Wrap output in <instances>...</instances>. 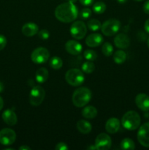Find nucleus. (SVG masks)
I'll return each instance as SVG.
<instances>
[{"mask_svg": "<svg viewBox=\"0 0 149 150\" xmlns=\"http://www.w3.org/2000/svg\"><path fill=\"white\" fill-rule=\"evenodd\" d=\"M81 68L83 73H86V74H90L94 71L95 65L91 61H87L82 64Z\"/></svg>", "mask_w": 149, "mask_h": 150, "instance_id": "27", "label": "nucleus"}, {"mask_svg": "<svg viewBox=\"0 0 149 150\" xmlns=\"http://www.w3.org/2000/svg\"><path fill=\"white\" fill-rule=\"evenodd\" d=\"M92 9L96 14H102L106 10V4L102 1H97L93 4Z\"/></svg>", "mask_w": 149, "mask_h": 150, "instance_id": "28", "label": "nucleus"}, {"mask_svg": "<svg viewBox=\"0 0 149 150\" xmlns=\"http://www.w3.org/2000/svg\"><path fill=\"white\" fill-rule=\"evenodd\" d=\"M91 96V92L89 88L84 86L79 87L73 92L72 97V103L77 108L84 107L90 102Z\"/></svg>", "mask_w": 149, "mask_h": 150, "instance_id": "2", "label": "nucleus"}, {"mask_svg": "<svg viewBox=\"0 0 149 150\" xmlns=\"http://www.w3.org/2000/svg\"><path fill=\"white\" fill-rule=\"evenodd\" d=\"M135 104L141 111H149V96L144 93L138 94L135 98Z\"/></svg>", "mask_w": 149, "mask_h": 150, "instance_id": "13", "label": "nucleus"}, {"mask_svg": "<svg viewBox=\"0 0 149 150\" xmlns=\"http://www.w3.org/2000/svg\"><path fill=\"white\" fill-rule=\"evenodd\" d=\"M3 90H4V85H3V83L0 81V93L2 92Z\"/></svg>", "mask_w": 149, "mask_h": 150, "instance_id": "39", "label": "nucleus"}, {"mask_svg": "<svg viewBox=\"0 0 149 150\" xmlns=\"http://www.w3.org/2000/svg\"><path fill=\"white\" fill-rule=\"evenodd\" d=\"M118 1V3H120V4H124V3H126L127 1V0H117Z\"/></svg>", "mask_w": 149, "mask_h": 150, "instance_id": "40", "label": "nucleus"}, {"mask_svg": "<svg viewBox=\"0 0 149 150\" xmlns=\"http://www.w3.org/2000/svg\"><path fill=\"white\" fill-rule=\"evenodd\" d=\"M83 57L88 61L93 62L96 59V58H97V54L93 50L88 49L84 51V53H83Z\"/></svg>", "mask_w": 149, "mask_h": 150, "instance_id": "29", "label": "nucleus"}, {"mask_svg": "<svg viewBox=\"0 0 149 150\" xmlns=\"http://www.w3.org/2000/svg\"><path fill=\"white\" fill-rule=\"evenodd\" d=\"M79 1L84 6H90L93 2V0H79Z\"/></svg>", "mask_w": 149, "mask_h": 150, "instance_id": "35", "label": "nucleus"}, {"mask_svg": "<svg viewBox=\"0 0 149 150\" xmlns=\"http://www.w3.org/2000/svg\"><path fill=\"white\" fill-rule=\"evenodd\" d=\"M16 140V133L10 128H4L0 131V144L4 146L12 145Z\"/></svg>", "mask_w": 149, "mask_h": 150, "instance_id": "9", "label": "nucleus"}, {"mask_svg": "<svg viewBox=\"0 0 149 150\" xmlns=\"http://www.w3.org/2000/svg\"><path fill=\"white\" fill-rule=\"evenodd\" d=\"M137 140L144 147H149V122H145L140 126L137 132Z\"/></svg>", "mask_w": 149, "mask_h": 150, "instance_id": "11", "label": "nucleus"}, {"mask_svg": "<svg viewBox=\"0 0 149 150\" xmlns=\"http://www.w3.org/2000/svg\"><path fill=\"white\" fill-rule=\"evenodd\" d=\"M77 129L82 134H89L92 130V125L86 120H79L77 122Z\"/></svg>", "mask_w": 149, "mask_h": 150, "instance_id": "19", "label": "nucleus"}, {"mask_svg": "<svg viewBox=\"0 0 149 150\" xmlns=\"http://www.w3.org/2000/svg\"><path fill=\"white\" fill-rule=\"evenodd\" d=\"M38 37L40 38L42 40H46L48 38H50V32L49 31L47 30V29H41L39 32H38L37 33Z\"/></svg>", "mask_w": 149, "mask_h": 150, "instance_id": "30", "label": "nucleus"}, {"mask_svg": "<svg viewBox=\"0 0 149 150\" xmlns=\"http://www.w3.org/2000/svg\"><path fill=\"white\" fill-rule=\"evenodd\" d=\"M114 44L117 48L125 49L130 45V39L128 35L126 34H118L114 38Z\"/></svg>", "mask_w": 149, "mask_h": 150, "instance_id": "14", "label": "nucleus"}, {"mask_svg": "<svg viewBox=\"0 0 149 150\" xmlns=\"http://www.w3.org/2000/svg\"><path fill=\"white\" fill-rule=\"evenodd\" d=\"M68 149L69 146H67V144L64 143V142H59L55 146L56 150H67Z\"/></svg>", "mask_w": 149, "mask_h": 150, "instance_id": "33", "label": "nucleus"}, {"mask_svg": "<svg viewBox=\"0 0 149 150\" xmlns=\"http://www.w3.org/2000/svg\"><path fill=\"white\" fill-rule=\"evenodd\" d=\"M121 127V122L118 119L112 117L110 118L105 123V130L110 134L116 133Z\"/></svg>", "mask_w": 149, "mask_h": 150, "instance_id": "16", "label": "nucleus"}, {"mask_svg": "<svg viewBox=\"0 0 149 150\" xmlns=\"http://www.w3.org/2000/svg\"><path fill=\"white\" fill-rule=\"evenodd\" d=\"M65 80L70 86H78L84 82L85 76L82 70L77 68H72L66 73Z\"/></svg>", "mask_w": 149, "mask_h": 150, "instance_id": "4", "label": "nucleus"}, {"mask_svg": "<svg viewBox=\"0 0 149 150\" xmlns=\"http://www.w3.org/2000/svg\"><path fill=\"white\" fill-rule=\"evenodd\" d=\"M21 32L26 37H32L37 35L39 32V26L34 23L29 22L22 26Z\"/></svg>", "mask_w": 149, "mask_h": 150, "instance_id": "17", "label": "nucleus"}, {"mask_svg": "<svg viewBox=\"0 0 149 150\" xmlns=\"http://www.w3.org/2000/svg\"><path fill=\"white\" fill-rule=\"evenodd\" d=\"M81 114L84 118L88 119V120H91V119L95 118L97 116L98 111L94 106L88 105V106L83 108V109L81 111Z\"/></svg>", "mask_w": 149, "mask_h": 150, "instance_id": "20", "label": "nucleus"}, {"mask_svg": "<svg viewBox=\"0 0 149 150\" xmlns=\"http://www.w3.org/2000/svg\"><path fill=\"white\" fill-rule=\"evenodd\" d=\"M144 28H145V30L147 33L149 34V18L146 20V21L145 22V24H144Z\"/></svg>", "mask_w": 149, "mask_h": 150, "instance_id": "36", "label": "nucleus"}, {"mask_svg": "<svg viewBox=\"0 0 149 150\" xmlns=\"http://www.w3.org/2000/svg\"><path fill=\"white\" fill-rule=\"evenodd\" d=\"M143 9V11H144L145 13L149 15V0H147V1L144 3Z\"/></svg>", "mask_w": 149, "mask_h": 150, "instance_id": "34", "label": "nucleus"}, {"mask_svg": "<svg viewBox=\"0 0 149 150\" xmlns=\"http://www.w3.org/2000/svg\"><path fill=\"white\" fill-rule=\"evenodd\" d=\"M70 35L76 40H82L87 33V27L85 23L81 21H74L70 26Z\"/></svg>", "mask_w": 149, "mask_h": 150, "instance_id": "7", "label": "nucleus"}, {"mask_svg": "<svg viewBox=\"0 0 149 150\" xmlns=\"http://www.w3.org/2000/svg\"><path fill=\"white\" fill-rule=\"evenodd\" d=\"M94 145L98 150H108L111 147L112 140L109 135L102 133L96 136Z\"/></svg>", "mask_w": 149, "mask_h": 150, "instance_id": "10", "label": "nucleus"}, {"mask_svg": "<svg viewBox=\"0 0 149 150\" xmlns=\"http://www.w3.org/2000/svg\"><path fill=\"white\" fill-rule=\"evenodd\" d=\"M19 149L20 150H31V147L29 146H26V145H23V146H21L19 147Z\"/></svg>", "mask_w": 149, "mask_h": 150, "instance_id": "37", "label": "nucleus"}, {"mask_svg": "<svg viewBox=\"0 0 149 150\" xmlns=\"http://www.w3.org/2000/svg\"><path fill=\"white\" fill-rule=\"evenodd\" d=\"M50 66L53 70H59L63 66V61L60 57L54 56L50 60Z\"/></svg>", "mask_w": 149, "mask_h": 150, "instance_id": "24", "label": "nucleus"}, {"mask_svg": "<svg viewBox=\"0 0 149 150\" xmlns=\"http://www.w3.org/2000/svg\"><path fill=\"white\" fill-rule=\"evenodd\" d=\"M103 43V37L99 33H92L86 39V44L89 47L96 48Z\"/></svg>", "mask_w": 149, "mask_h": 150, "instance_id": "15", "label": "nucleus"}, {"mask_svg": "<svg viewBox=\"0 0 149 150\" xmlns=\"http://www.w3.org/2000/svg\"><path fill=\"white\" fill-rule=\"evenodd\" d=\"M141 123L140 116L135 111H129L124 114L121 119V125L128 130H134L138 128Z\"/></svg>", "mask_w": 149, "mask_h": 150, "instance_id": "3", "label": "nucleus"}, {"mask_svg": "<svg viewBox=\"0 0 149 150\" xmlns=\"http://www.w3.org/2000/svg\"><path fill=\"white\" fill-rule=\"evenodd\" d=\"M91 15V10L89 8H83L82 9L80 13V16L82 19H87Z\"/></svg>", "mask_w": 149, "mask_h": 150, "instance_id": "31", "label": "nucleus"}, {"mask_svg": "<svg viewBox=\"0 0 149 150\" xmlns=\"http://www.w3.org/2000/svg\"><path fill=\"white\" fill-rule=\"evenodd\" d=\"M147 45H148V48H149V38L147 40Z\"/></svg>", "mask_w": 149, "mask_h": 150, "instance_id": "42", "label": "nucleus"}, {"mask_svg": "<svg viewBox=\"0 0 149 150\" xmlns=\"http://www.w3.org/2000/svg\"><path fill=\"white\" fill-rule=\"evenodd\" d=\"M2 120L4 122L10 126L16 125L18 122V117L15 113L11 109H7L2 113Z\"/></svg>", "mask_w": 149, "mask_h": 150, "instance_id": "18", "label": "nucleus"}, {"mask_svg": "<svg viewBox=\"0 0 149 150\" xmlns=\"http://www.w3.org/2000/svg\"><path fill=\"white\" fill-rule=\"evenodd\" d=\"M3 106H4V101H3V99L2 98L0 97V111H1V109H2Z\"/></svg>", "mask_w": 149, "mask_h": 150, "instance_id": "38", "label": "nucleus"}, {"mask_svg": "<svg viewBox=\"0 0 149 150\" xmlns=\"http://www.w3.org/2000/svg\"><path fill=\"white\" fill-rule=\"evenodd\" d=\"M50 58V52L47 48L43 47L37 48L31 54V59L35 64H43Z\"/></svg>", "mask_w": 149, "mask_h": 150, "instance_id": "8", "label": "nucleus"}, {"mask_svg": "<svg viewBox=\"0 0 149 150\" xmlns=\"http://www.w3.org/2000/svg\"><path fill=\"white\" fill-rule=\"evenodd\" d=\"M7 45V38L5 36L0 35V51L4 49Z\"/></svg>", "mask_w": 149, "mask_h": 150, "instance_id": "32", "label": "nucleus"}, {"mask_svg": "<svg viewBox=\"0 0 149 150\" xmlns=\"http://www.w3.org/2000/svg\"><path fill=\"white\" fill-rule=\"evenodd\" d=\"M121 28V22L115 18H110L105 21L101 26V31L104 35L111 37L115 35Z\"/></svg>", "mask_w": 149, "mask_h": 150, "instance_id": "5", "label": "nucleus"}, {"mask_svg": "<svg viewBox=\"0 0 149 150\" xmlns=\"http://www.w3.org/2000/svg\"><path fill=\"white\" fill-rule=\"evenodd\" d=\"M65 49L67 53L73 56H77L80 54L83 50L81 44L77 41L71 40L66 42L65 44Z\"/></svg>", "mask_w": 149, "mask_h": 150, "instance_id": "12", "label": "nucleus"}, {"mask_svg": "<svg viewBox=\"0 0 149 150\" xmlns=\"http://www.w3.org/2000/svg\"><path fill=\"white\" fill-rule=\"evenodd\" d=\"M121 148L122 149L133 150L135 149V144L133 140L129 138H125L121 142Z\"/></svg>", "mask_w": 149, "mask_h": 150, "instance_id": "23", "label": "nucleus"}, {"mask_svg": "<svg viewBox=\"0 0 149 150\" xmlns=\"http://www.w3.org/2000/svg\"><path fill=\"white\" fill-rule=\"evenodd\" d=\"M78 16V10L74 3L67 1L57 6L55 10V17L62 23H70Z\"/></svg>", "mask_w": 149, "mask_h": 150, "instance_id": "1", "label": "nucleus"}, {"mask_svg": "<svg viewBox=\"0 0 149 150\" xmlns=\"http://www.w3.org/2000/svg\"><path fill=\"white\" fill-rule=\"evenodd\" d=\"M113 46L111 45V43L110 42H106L105 43L102 44V52L105 57H110L112 54H113Z\"/></svg>", "mask_w": 149, "mask_h": 150, "instance_id": "26", "label": "nucleus"}, {"mask_svg": "<svg viewBox=\"0 0 149 150\" xmlns=\"http://www.w3.org/2000/svg\"><path fill=\"white\" fill-rule=\"evenodd\" d=\"M127 60V54L122 50H118L113 54V61L115 64H121Z\"/></svg>", "mask_w": 149, "mask_h": 150, "instance_id": "22", "label": "nucleus"}, {"mask_svg": "<svg viewBox=\"0 0 149 150\" xmlns=\"http://www.w3.org/2000/svg\"><path fill=\"white\" fill-rule=\"evenodd\" d=\"M48 76H49L48 70L45 67H41V68H39L36 71L35 79H36L37 82H38V83H43L48 80Z\"/></svg>", "mask_w": 149, "mask_h": 150, "instance_id": "21", "label": "nucleus"}, {"mask_svg": "<svg viewBox=\"0 0 149 150\" xmlns=\"http://www.w3.org/2000/svg\"><path fill=\"white\" fill-rule=\"evenodd\" d=\"M45 97V89L41 86H34L29 93V101L33 106H39L43 102Z\"/></svg>", "mask_w": 149, "mask_h": 150, "instance_id": "6", "label": "nucleus"}, {"mask_svg": "<svg viewBox=\"0 0 149 150\" xmlns=\"http://www.w3.org/2000/svg\"><path fill=\"white\" fill-rule=\"evenodd\" d=\"M101 26H102V24L97 19L92 18L87 22V27L93 32H96V31L99 30L101 29Z\"/></svg>", "mask_w": 149, "mask_h": 150, "instance_id": "25", "label": "nucleus"}, {"mask_svg": "<svg viewBox=\"0 0 149 150\" xmlns=\"http://www.w3.org/2000/svg\"><path fill=\"white\" fill-rule=\"evenodd\" d=\"M68 1H70V2H72V3H74L77 1V0H68Z\"/></svg>", "mask_w": 149, "mask_h": 150, "instance_id": "41", "label": "nucleus"}, {"mask_svg": "<svg viewBox=\"0 0 149 150\" xmlns=\"http://www.w3.org/2000/svg\"><path fill=\"white\" fill-rule=\"evenodd\" d=\"M134 1H143V0H134Z\"/></svg>", "mask_w": 149, "mask_h": 150, "instance_id": "43", "label": "nucleus"}]
</instances>
